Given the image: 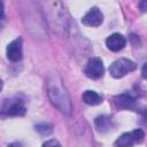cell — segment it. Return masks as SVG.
I'll return each mask as SVG.
<instances>
[{"mask_svg": "<svg viewBox=\"0 0 147 147\" xmlns=\"http://www.w3.org/2000/svg\"><path fill=\"white\" fill-rule=\"evenodd\" d=\"M7 57L11 62H18L22 59V39L17 38L8 44Z\"/></svg>", "mask_w": 147, "mask_h": 147, "instance_id": "obj_6", "label": "cell"}, {"mask_svg": "<svg viewBox=\"0 0 147 147\" xmlns=\"http://www.w3.org/2000/svg\"><path fill=\"white\" fill-rule=\"evenodd\" d=\"M139 7H140L141 11H147V1H146V0H145V1H141V2L139 3Z\"/></svg>", "mask_w": 147, "mask_h": 147, "instance_id": "obj_14", "label": "cell"}, {"mask_svg": "<svg viewBox=\"0 0 147 147\" xmlns=\"http://www.w3.org/2000/svg\"><path fill=\"white\" fill-rule=\"evenodd\" d=\"M137 64L129 59H119L113 62L109 67V74L114 78H122L125 75L136 70Z\"/></svg>", "mask_w": 147, "mask_h": 147, "instance_id": "obj_2", "label": "cell"}, {"mask_svg": "<svg viewBox=\"0 0 147 147\" xmlns=\"http://www.w3.org/2000/svg\"><path fill=\"white\" fill-rule=\"evenodd\" d=\"M8 147H22V145H21L20 142H13V144H10Z\"/></svg>", "mask_w": 147, "mask_h": 147, "instance_id": "obj_16", "label": "cell"}, {"mask_svg": "<svg viewBox=\"0 0 147 147\" xmlns=\"http://www.w3.org/2000/svg\"><path fill=\"white\" fill-rule=\"evenodd\" d=\"M83 98V101L86 103V105H90V106H96V105H100L103 100L102 95H100L99 93H96L95 91H85L82 95Z\"/></svg>", "mask_w": 147, "mask_h": 147, "instance_id": "obj_8", "label": "cell"}, {"mask_svg": "<svg viewBox=\"0 0 147 147\" xmlns=\"http://www.w3.org/2000/svg\"><path fill=\"white\" fill-rule=\"evenodd\" d=\"M84 72L88 78H92V79H98V78L102 77V75H103V64H102L101 59H99V57L90 59L88 62L86 63Z\"/></svg>", "mask_w": 147, "mask_h": 147, "instance_id": "obj_4", "label": "cell"}, {"mask_svg": "<svg viewBox=\"0 0 147 147\" xmlns=\"http://www.w3.org/2000/svg\"><path fill=\"white\" fill-rule=\"evenodd\" d=\"M46 90L52 105L59 111L69 116L72 111L71 100H70L69 93L63 86L62 79L57 74H52L48 76L46 82Z\"/></svg>", "mask_w": 147, "mask_h": 147, "instance_id": "obj_1", "label": "cell"}, {"mask_svg": "<svg viewBox=\"0 0 147 147\" xmlns=\"http://www.w3.org/2000/svg\"><path fill=\"white\" fill-rule=\"evenodd\" d=\"M102 21H103V15L98 7H92L82 18V23L84 25L92 28H96L101 25Z\"/></svg>", "mask_w": 147, "mask_h": 147, "instance_id": "obj_5", "label": "cell"}, {"mask_svg": "<svg viewBox=\"0 0 147 147\" xmlns=\"http://www.w3.org/2000/svg\"><path fill=\"white\" fill-rule=\"evenodd\" d=\"M26 111V108L22 101H15L10 103V106L6 109V114L8 116H23Z\"/></svg>", "mask_w": 147, "mask_h": 147, "instance_id": "obj_9", "label": "cell"}, {"mask_svg": "<svg viewBox=\"0 0 147 147\" xmlns=\"http://www.w3.org/2000/svg\"><path fill=\"white\" fill-rule=\"evenodd\" d=\"M115 103L118 108H129L134 103V99L127 94H121L115 98Z\"/></svg>", "mask_w": 147, "mask_h": 147, "instance_id": "obj_10", "label": "cell"}, {"mask_svg": "<svg viewBox=\"0 0 147 147\" xmlns=\"http://www.w3.org/2000/svg\"><path fill=\"white\" fill-rule=\"evenodd\" d=\"M106 45L107 47L113 51V52H118L121 49L124 48V46L126 45V40L125 38L119 34V33H113L110 34L107 39H106Z\"/></svg>", "mask_w": 147, "mask_h": 147, "instance_id": "obj_7", "label": "cell"}, {"mask_svg": "<svg viewBox=\"0 0 147 147\" xmlns=\"http://www.w3.org/2000/svg\"><path fill=\"white\" fill-rule=\"evenodd\" d=\"M141 75L145 79H147V63H145L142 65V69H141Z\"/></svg>", "mask_w": 147, "mask_h": 147, "instance_id": "obj_15", "label": "cell"}, {"mask_svg": "<svg viewBox=\"0 0 147 147\" xmlns=\"http://www.w3.org/2000/svg\"><path fill=\"white\" fill-rule=\"evenodd\" d=\"M42 147H61L60 142L55 139H51V140H47L46 142H44Z\"/></svg>", "mask_w": 147, "mask_h": 147, "instance_id": "obj_13", "label": "cell"}, {"mask_svg": "<svg viewBox=\"0 0 147 147\" xmlns=\"http://www.w3.org/2000/svg\"><path fill=\"white\" fill-rule=\"evenodd\" d=\"M95 125L99 131H106L110 126V117L109 116H99L95 118Z\"/></svg>", "mask_w": 147, "mask_h": 147, "instance_id": "obj_11", "label": "cell"}, {"mask_svg": "<svg viewBox=\"0 0 147 147\" xmlns=\"http://www.w3.org/2000/svg\"><path fill=\"white\" fill-rule=\"evenodd\" d=\"M36 130H37L40 134L45 136V134H49V133L53 131V126H52L51 124H48V123H41V124H38V125L36 126Z\"/></svg>", "mask_w": 147, "mask_h": 147, "instance_id": "obj_12", "label": "cell"}, {"mask_svg": "<svg viewBox=\"0 0 147 147\" xmlns=\"http://www.w3.org/2000/svg\"><path fill=\"white\" fill-rule=\"evenodd\" d=\"M145 138V133L141 129H136L132 132H126L123 133L117 140L115 141L116 147H132L134 144H140L142 142Z\"/></svg>", "mask_w": 147, "mask_h": 147, "instance_id": "obj_3", "label": "cell"}]
</instances>
